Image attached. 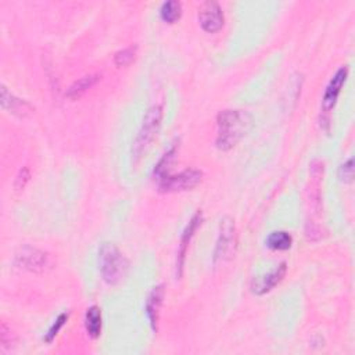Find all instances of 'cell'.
<instances>
[{
	"mask_svg": "<svg viewBox=\"0 0 355 355\" xmlns=\"http://www.w3.org/2000/svg\"><path fill=\"white\" fill-rule=\"evenodd\" d=\"M253 124V118L243 110H223L218 114L216 125V148L219 150H230L249 132Z\"/></svg>",
	"mask_w": 355,
	"mask_h": 355,
	"instance_id": "1",
	"label": "cell"
},
{
	"mask_svg": "<svg viewBox=\"0 0 355 355\" xmlns=\"http://www.w3.org/2000/svg\"><path fill=\"white\" fill-rule=\"evenodd\" d=\"M128 260L112 243H103L99 249V270L107 285L120 283L128 272Z\"/></svg>",
	"mask_w": 355,
	"mask_h": 355,
	"instance_id": "2",
	"label": "cell"
},
{
	"mask_svg": "<svg viewBox=\"0 0 355 355\" xmlns=\"http://www.w3.org/2000/svg\"><path fill=\"white\" fill-rule=\"evenodd\" d=\"M161 121H163V107L161 105L150 107L143 118L142 127L134 142L132 156H134L135 161H138V159L142 157V154L146 152V149L150 146V143L157 136L159 130L161 127Z\"/></svg>",
	"mask_w": 355,
	"mask_h": 355,
	"instance_id": "3",
	"label": "cell"
},
{
	"mask_svg": "<svg viewBox=\"0 0 355 355\" xmlns=\"http://www.w3.org/2000/svg\"><path fill=\"white\" fill-rule=\"evenodd\" d=\"M236 247H238V234H236V225L233 218L223 216L219 223V234L214 252V264L229 261L234 257Z\"/></svg>",
	"mask_w": 355,
	"mask_h": 355,
	"instance_id": "4",
	"label": "cell"
},
{
	"mask_svg": "<svg viewBox=\"0 0 355 355\" xmlns=\"http://www.w3.org/2000/svg\"><path fill=\"white\" fill-rule=\"evenodd\" d=\"M203 179V172L199 170H186L178 175H165L159 181L160 192L176 193L194 189Z\"/></svg>",
	"mask_w": 355,
	"mask_h": 355,
	"instance_id": "5",
	"label": "cell"
},
{
	"mask_svg": "<svg viewBox=\"0 0 355 355\" xmlns=\"http://www.w3.org/2000/svg\"><path fill=\"white\" fill-rule=\"evenodd\" d=\"M16 264L30 272H43L49 267V256L32 246H24L16 254Z\"/></svg>",
	"mask_w": 355,
	"mask_h": 355,
	"instance_id": "6",
	"label": "cell"
},
{
	"mask_svg": "<svg viewBox=\"0 0 355 355\" xmlns=\"http://www.w3.org/2000/svg\"><path fill=\"white\" fill-rule=\"evenodd\" d=\"M199 21L201 28L208 34L218 32L225 23L223 12L216 2H204L199 8Z\"/></svg>",
	"mask_w": 355,
	"mask_h": 355,
	"instance_id": "7",
	"label": "cell"
},
{
	"mask_svg": "<svg viewBox=\"0 0 355 355\" xmlns=\"http://www.w3.org/2000/svg\"><path fill=\"white\" fill-rule=\"evenodd\" d=\"M203 222V214L200 211H197L192 219L189 221V223L186 225L182 238H181V245H179V250H178V258H176V278L181 279L182 274H183V265H185V258H186V253L189 249V245L193 239V236L196 234L197 229L201 226Z\"/></svg>",
	"mask_w": 355,
	"mask_h": 355,
	"instance_id": "8",
	"label": "cell"
},
{
	"mask_svg": "<svg viewBox=\"0 0 355 355\" xmlns=\"http://www.w3.org/2000/svg\"><path fill=\"white\" fill-rule=\"evenodd\" d=\"M348 67L347 65H343L340 67L336 74L332 77L330 82L327 83L326 86V90H325V94H323V100H322V107L325 111H330L336 103H337V99L340 96V92L347 81V77H348Z\"/></svg>",
	"mask_w": 355,
	"mask_h": 355,
	"instance_id": "9",
	"label": "cell"
},
{
	"mask_svg": "<svg viewBox=\"0 0 355 355\" xmlns=\"http://www.w3.org/2000/svg\"><path fill=\"white\" fill-rule=\"evenodd\" d=\"M0 103H2L3 110L21 118L34 112V107L27 100L14 96L5 85L0 86Z\"/></svg>",
	"mask_w": 355,
	"mask_h": 355,
	"instance_id": "10",
	"label": "cell"
},
{
	"mask_svg": "<svg viewBox=\"0 0 355 355\" xmlns=\"http://www.w3.org/2000/svg\"><path fill=\"white\" fill-rule=\"evenodd\" d=\"M286 272H287V264L282 263L272 272L263 275L260 278H256L252 283V292L257 296H264L270 293L274 287H276L283 281Z\"/></svg>",
	"mask_w": 355,
	"mask_h": 355,
	"instance_id": "11",
	"label": "cell"
},
{
	"mask_svg": "<svg viewBox=\"0 0 355 355\" xmlns=\"http://www.w3.org/2000/svg\"><path fill=\"white\" fill-rule=\"evenodd\" d=\"M164 286L159 285L156 287L152 289L150 294L148 296L146 300V315L149 318L150 326L153 329V332L156 333L159 330V319H160V310L163 307V301H164Z\"/></svg>",
	"mask_w": 355,
	"mask_h": 355,
	"instance_id": "12",
	"label": "cell"
},
{
	"mask_svg": "<svg viewBox=\"0 0 355 355\" xmlns=\"http://www.w3.org/2000/svg\"><path fill=\"white\" fill-rule=\"evenodd\" d=\"M101 327H103L101 310L96 305H92L90 308H88L85 314V329L92 338H97L101 334Z\"/></svg>",
	"mask_w": 355,
	"mask_h": 355,
	"instance_id": "13",
	"label": "cell"
},
{
	"mask_svg": "<svg viewBox=\"0 0 355 355\" xmlns=\"http://www.w3.org/2000/svg\"><path fill=\"white\" fill-rule=\"evenodd\" d=\"M100 75H86V77H83V78H81V79H78L77 82H74L71 86H70V89L67 90V97L68 99H72V100H75V99H79L81 96H83L89 89H92L99 81H100Z\"/></svg>",
	"mask_w": 355,
	"mask_h": 355,
	"instance_id": "14",
	"label": "cell"
},
{
	"mask_svg": "<svg viewBox=\"0 0 355 355\" xmlns=\"http://www.w3.org/2000/svg\"><path fill=\"white\" fill-rule=\"evenodd\" d=\"M265 245L267 247H270L271 250H275V252H286L292 247L293 245V238L292 234L287 233V232H283V230H279V232H272L267 241H265Z\"/></svg>",
	"mask_w": 355,
	"mask_h": 355,
	"instance_id": "15",
	"label": "cell"
},
{
	"mask_svg": "<svg viewBox=\"0 0 355 355\" xmlns=\"http://www.w3.org/2000/svg\"><path fill=\"white\" fill-rule=\"evenodd\" d=\"M161 20L167 24H175L182 17V5L178 0H170V2L163 3L160 9Z\"/></svg>",
	"mask_w": 355,
	"mask_h": 355,
	"instance_id": "16",
	"label": "cell"
},
{
	"mask_svg": "<svg viewBox=\"0 0 355 355\" xmlns=\"http://www.w3.org/2000/svg\"><path fill=\"white\" fill-rule=\"evenodd\" d=\"M175 154H176V146H172V148L161 157V160L156 164L153 174H154V176H157L159 181H160L161 178H164L165 175H168V167H170L171 163L174 161Z\"/></svg>",
	"mask_w": 355,
	"mask_h": 355,
	"instance_id": "17",
	"label": "cell"
},
{
	"mask_svg": "<svg viewBox=\"0 0 355 355\" xmlns=\"http://www.w3.org/2000/svg\"><path fill=\"white\" fill-rule=\"evenodd\" d=\"M136 53H138V46H130L127 49H123L115 53L114 63L116 67H128L135 61Z\"/></svg>",
	"mask_w": 355,
	"mask_h": 355,
	"instance_id": "18",
	"label": "cell"
},
{
	"mask_svg": "<svg viewBox=\"0 0 355 355\" xmlns=\"http://www.w3.org/2000/svg\"><path fill=\"white\" fill-rule=\"evenodd\" d=\"M68 318H70V314H68V312H63V314H60V315L57 316V319H56L54 323L49 327V330H48V333H46V336H45V341H46V343H52V341L56 338V336L60 333V330L63 329V326L65 325V322L68 321Z\"/></svg>",
	"mask_w": 355,
	"mask_h": 355,
	"instance_id": "19",
	"label": "cell"
},
{
	"mask_svg": "<svg viewBox=\"0 0 355 355\" xmlns=\"http://www.w3.org/2000/svg\"><path fill=\"white\" fill-rule=\"evenodd\" d=\"M338 178L344 183H351L354 179V160L349 159L338 168Z\"/></svg>",
	"mask_w": 355,
	"mask_h": 355,
	"instance_id": "20",
	"label": "cell"
},
{
	"mask_svg": "<svg viewBox=\"0 0 355 355\" xmlns=\"http://www.w3.org/2000/svg\"><path fill=\"white\" fill-rule=\"evenodd\" d=\"M12 336V329H9L8 325L3 322L2 327H0V344H2V351H6L8 347H10Z\"/></svg>",
	"mask_w": 355,
	"mask_h": 355,
	"instance_id": "21",
	"label": "cell"
},
{
	"mask_svg": "<svg viewBox=\"0 0 355 355\" xmlns=\"http://www.w3.org/2000/svg\"><path fill=\"white\" fill-rule=\"evenodd\" d=\"M30 178H31V175H30L28 168H23V170L20 171L17 179H16V189H17V190H23V189L26 187L27 182L30 181Z\"/></svg>",
	"mask_w": 355,
	"mask_h": 355,
	"instance_id": "22",
	"label": "cell"
}]
</instances>
